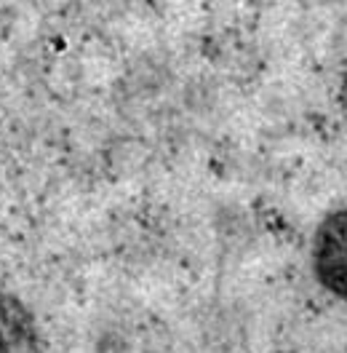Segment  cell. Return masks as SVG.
I'll return each mask as SVG.
<instances>
[{
	"label": "cell",
	"instance_id": "2",
	"mask_svg": "<svg viewBox=\"0 0 347 353\" xmlns=\"http://www.w3.org/2000/svg\"><path fill=\"white\" fill-rule=\"evenodd\" d=\"M0 353H45L32 310L8 292H0Z\"/></svg>",
	"mask_w": 347,
	"mask_h": 353
},
{
	"label": "cell",
	"instance_id": "1",
	"mask_svg": "<svg viewBox=\"0 0 347 353\" xmlns=\"http://www.w3.org/2000/svg\"><path fill=\"white\" fill-rule=\"evenodd\" d=\"M310 257L321 289L347 303V206L326 214L318 222Z\"/></svg>",
	"mask_w": 347,
	"mask_h": 353
}]
</instances>
